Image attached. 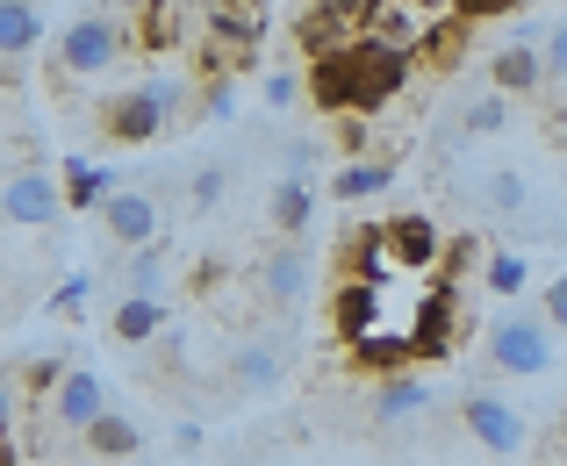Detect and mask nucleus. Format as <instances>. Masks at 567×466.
Returning a JSON list of instances; mask_svg holds the SVG:
<instances>
[{"mask_svg": "<svg viewBox=\"0 0 567 466\" xmlns=\"http://www.w3.org/2000/svg\"><path fill=\"white\" fill-rule=\"evenodd\" d=\"M410 72H416V51H395V43H374V37H346L338 51H323L309 65L302 94L323 115H360L367 123V115H381L410 86Z\"/></svg>", "mask_w": 567, "mask_h": 466, "instance_id": "f257e3e1", "label": "nucleus"}, {"mask_svg": "<svg viewBox=\"0 0 567 466\" xmlns=\"http://www.w3.org/2000/svg\"><path fill=\"white\" fill-rule=\"evenodd\" d=\"M181 115H194V108H187V80L152 72L144 86L101 101V137H109V144H152V137H166Z\"/></svg>", "mask_w": 567, "mask_h": 466, "instance_id": "f03ea898", "label": "nucleus"}, {"mask_svg": "<svg viewBox=\"0 0 567 466\" xmlns=\"http://www.w3.org/2000/svg\"><path fill=\"white\" fill-rule=\"evenodd\" d=\"M130 51V22L123 14H72L65 37H58V65L72 72V80H101V72H115V58Z\"/></svg>", "mask_w": 567, "mask_h": 466, "instance_id": "7ed1b4c3", "label": "nucleus"}, {"mask_svg": "<svg viewBox=\"0 0 567 466\" xmlns=\"http://www.w3.org/2000/svg\"><path fill=\"white\" fill-rule=\"evenodd\" d=\"M488 366L517 373V381L554 366V330H546V315H503V323L488 330Z\"/></svg>", "mask_w": 567, "mask_h": 466, "instance_id": "20e7f679", "label": "nucleus"}, {"mask_svg": "<svg viewBox=\"0 0 567 466\" xmlns=\"http://www.w3.org/2000/svg\"><path fill=\"white\" fill-rule=\"evenodd\" d=\"M65 216V187H58V173H8L0 179V222H14V230H51V222Z\"/></svg>", "mask_w": 567, "mask_h": 466, "instance_id": "39448f33", "label": "nucleus"}, {"mask_svg": "<svg viewBox=\"0 0 567 466\" xmlns=\"http://www.w3.org/2000/svg\"><path fill=\"white\" fill-rule=\"evenodd\" d=\"M158 222H166V208H158L152 187H115L109 201H101V230H109L115 251H144L158 245Z\"/></svg>", "mask_w": 567, "mask_h": 466, "instance_id": "423d86ee", "label": "nucleus"}, {"mask_svg": "<svg viewBox=\"0 0 567 466\" xmlns=\"http://www.w3.org/2000/svg\"><path fill=\"white\" fill-rule=\"evenodd\" d=\"M460 431H467L482 453H496V459H511V453H525V416L511 410L503 395H460Z\"/></svg>", "mask_w": 567, "mask_h": 466, "instance_id": "0eeeda50", "label": "nucleus"}, {"mask_svg": "<svg viewBox=\"0 0 567 466\" xmlns=\"http://www.w3.org/2000/svg\"><path fill=\"white\" fill-rule=\"evenodd\" d=\"M367 22V0H302V14H295V43L309 51V65H317L323 51H338L346 37H360Z\"/></svg>", "mask_w": 567, "mask_h": 466, "instance_id": "6e6552de", "label": "nucleus"}, {"mask_svg": "<svg viewBox=\"0 0 567 466\" xmlns=\"http://www.w3.org/2000/svg\"><path fill=\"white\" fill-rule=\"evenodd\" d=\"M43 416H51L58 431H86L94 416H109V381H101L94 366H65V381L51 387Z\"/></svg>", "mask_w": 567, "mask_h": 466, "instance_id": "1a4fd4ad", "label": "nucleus"}, {"mask_svg": "<svg viewBox=\"0 0 567 466\" xmlns=\"http://www.w3.org/2000/svg\"><path fill=\"white\" fill-rule=\"evenodd\" d=\"M381 245H388V266H402V273H431V266L445 259V237H439V222L431 216H395V222H381Z\"/></svg>", "mask_w": 567, "mask_h": 466, "instance_id": "9d476101", "label": "nucleus"}, {"mask_svg": "<svg viewBox=\"0 0 567 466\" xmlns=\"http://www.w3.org/2000/svg\"><path fill=\"white\" fill-rule=\"evenodd\" d=\"M259 294H266V302H280V309L302 302V294H309V251L302 245H274V259L259 266Z\"/></svg>", "mask_w": 567, "mask_h": 466, "instance_id": "9b49d317", "label": "nucleus"}, {"mask_svg": "<svg viewBox=\"0 0 567 466\" xmlns=\"http://www.w3.org/2000/svg\"><path fill=\"white\" fill-rule=\"evenodd\" d=\"M488 86H496L503 101H511V94H539V86H546L539 51H532V43H503V51L488 58Z\"/></svg>", "mask_w": 567, "mask_h": 466, "instance_id": "f8f14e48", "label": "nucleus"}, {"mask_svg": "<svg viewBox=\"0 0 567 466\" xmlns=\"http://www.w3.org/2000/svg\"><path fill=\"white\" fill-rule=\"evenodd\" d=\"M266 208H274V230L295 245V237L317 222V179H288V173H280V179H274V201H266Z\"/></svg>", "mask_w": 567, "mask_h": 466, "instance_id": "ddd939ff", "label": "nucleus"}, {"mask_svg": "<svg viewBox=\"0 0 567 466\" xmlns=\"http://www.w3.org/2000/svg\"><path fill=\"white\" fill-rule=\"evenodd\" d=\"M58 187H65V208H94L101 216V201H109L123 179H115L109 165H94V158H65L58 165Z\"/></svg>", "mask_w": 567, "mask_h": 466, "instance_id": "4468645a", "label": "nucleus"}, {"mask_svg": "<svg viewBox=\"0 0 567 466\" xmlns=\"http://www.w3.org/2000/svg\"><path fill=\"white\" fill-rule=\"evenodd\" d=\"M37 43H43L37 0H0V65H8V58H29Z\"/></svg>", "mask_w": 567, "mask_h": 466, "instance_id": "2eb2a0df", "label": "nucleus"}, {"mask_svg": "<svg viewBox=\"0 0 567 466\" xmlns=\"http://www.w3.org/2000/svg\"><path fill=\"white\" fill-rule=\"evenodd\" d=\"M381 187H395V158H346L338 179H331L338 201H374Z\"/></svg>", "mask_w": 567, "mask_h": 466, "instance_id": "dca6fc26", "label": "nucleus"}, {"mask_svg": "<svg viewBox=\"0 0 567 466\" xmlns=\"http://www.w3.org/2000/svg\"><path fill=\"white\" fill-rule=\"evenodd\" d=\"M280 344H245V352H230V387H245V395H266V387H280Z\"/></svg>", "mask_w": 567, "mask_h": 466, "instance_id": "f3484780", "label": "nucleus"}, {"mask_svg": "<svg viewBox=\"0 0 567 466\" xmlns=\"http://www.w3.org/2000/svg\"><path fill=\"white\" fill-rule=\"evenodd\" d=\"M80 438H86V453H94V459H130V453L144 445V431L130 424V416H115V410H109V416H94Z\"/></svg>", "mask_w": 567, "mask_h": 466, "instance_id": "a211bd4d", "label": "nucleus"}, {"mask_svg": "<svg viewBox=\"0 0 567 466\" xmlns=\"http://www.w3.org/2000/svg\"><path fill=\"white\" fill-rule=\"evenodd\" d=\"M158 330H166V302H144V294L115 302V338L123 344H152Z\"/></svg>", "mask_w": 567, "mask_h": 466, "instance_id": "6ab92c4d", "label": "nucleus"}, {"mask_svg": "<svg viewBox=\"0 0 567 466\" xmlns=\"http://www.w3.org/2000/svg\"><path fill=\"white\" fill-rule=\"evenodd\" d=\"M503 123H511V101L488 86V94H474L467 108H460V123H453V130H460V137H496Z\"/></svg>", "mask_w": 567, "mask_h": 466, "instance_id": "aec40b11", "label": "nucleus"}, {"mask_svg": "<svg viewBox=\"0 0 567 466\" xmlns=\"http://www.w3.org/2000/svg\"><path fill=\"white\" fill-rule=\"evenodd\" d=\"M424 402H431V387H424V381H388L381 395H374V416H381V424H410Z\"/></svg>", "mask_w": 567, "mask_h": 466, "instance_id": "412c9836", "label": "nucleus"}, {"mask_svg": "<svg viewBox=\"0 0 567 466\" xmlns=\"http://www.w3.org/2000/svg\"><path fill=\"white\" fill-rule=\"evenodd\" d=\"M158 288H166V245H144V251H130V294L158 302Z\"/></svg>", "mask_w": 567, "mask_h": 466, "instance_id": "4be33fe9", "label": "nucleus"}, {"mask_svg": "<svg viewBox=\"0 0 567 466\" xmlns=\"http://www.w3.org/2000/svg\"><path fill=\"white\" fill-rule=\"evenodd\" d=\"M202 101H194V123H223V115H237V80L230 72H202Z\"/></svg>", "mask_w": 567, "mask_h": 466, "instance_id": "5701e85b", "label": "nucleus"}, {"mask_svg": "<svg viewBox=\"0 0 567 466\" xmlns=\"http://www.w3.org/2000/svg\"><path fill=\"white\" fill-rule=\"evenodd\" d=\"M482 201L496 208V216H517V208L532 201V187H525V173H511V165H503V173H488V187H482Z\"/></svg>", "mask_w": 567, "mask_h": 466, "instance_id": "b1692460", "label": "nucleus"}, {"mask_svg": "<svg viewBox=\"0 0 567 466\" xmlns=\"http://www.w3.org/2000/svg\"><path fill=\"white\" fill-rule=\"evenodd\" d=\"M223 187H230V165H202L194 187H187V208H194V216H208V208L223 201Z\"/></svg>", "mask_w": 567, "mask_h": 466, "instance_id": "393cba45", "label": "nucleus"}, {"mask_svg": "<svg viewBox=\"0 0 567 466\" xmlns=\"http://www.w3.org/2000/svg\"><path fill=\"white\" fill-rule=\"evenodd\" d=\"M445 14H453V22H496V14H525V0H445Z\"/></svg>", "mask_w": 567, "mask_h": 466, "instance_id": "a878e982", "label": "nucleus"}, {"mask_svg": "<svg viewBox=\"0 0 567 466\" xmlns=\"http://www.w3.org/2000/svg\"><path fill=\"white\" fill-rule=\"evenodd\" d=\"M488 294H525V259H517V251H496V259H488Z\"/></svg>", "mask_w": 567, "mask_h": 466, "instance_id": "bb28decb", "label": "nucleus"}, {"mask_svg": "<svg viewBox=\"0 0 567 466\" xmlns=\"http://www.w3.org/2000/svg\"><path fill=\"white\" fill-rule=\"evenodd\" d=\"M539 72H546V80H567V22H554L539 37Z\"/></svg>", "mask_w": 567, "mask_h": 466, "instance_id": "cd10ccee", "label": "nucleus"}, {"mask_svg": "<svg viewBox=\"0 0 567 466\" xmlns=\"http://www.w3.org/2000/svg\"><path fill=\"white\" fill-rule=\"evenodd\" d=\"M302 101V72H266V108H295Z\"/></svg>", "mask_w": 567, "mask_h": 466, "instance_id": "c85d7f7f", "label": "nucleus"}, {"mask_svg": "<svg viewBox=\"0 0 567 466\" xmlns=\"http://www.w3.org/2000/svg\"><path fill=\"white\" fill-rule=\"evenodd\" d=\"M309 165H317V137H295L288 152H280V173L288 179H309Z\"/></svg>", "mask_w": 567, "mask_h": 466, "instance_id": "c756f323", "label": "nucleus"}, {"mask_svg": "<svg viewBox=\"0 0 567 466\" xmlns=\"http://www.w3.org/2000/svg\"><path fill=\"white\" fill-rule=\"evenodd\" d=\"M539 315H546V330H567V273L546 288V309H539Z\"/></svg>", "mask_w": 567, "mask_h": 466, "instance_id": "7c9ffc66", "label": "nucleus"}, {"mask_svg": "<svg viewBox=\"0 0 567 466\" xmlns=\"http://www.w3.org/2000/svg\"><path fill=\"white\" fill-rule=\"evenodd\" d=\"M86 288H94V280H86V273H72V280H58V294H51V302H58V309H80V302H86Z\"/></svg>", "mask_w": 567, "mask_h": 466, "instance_id": "2f4dec72", "label": "nucleus"}, {"mask_svg": "<svg viewBox=\"0 0 567 466\" xmlns=\"http://www.w3.org/2000/svg\"><path fill=\"white\" fill-rule=\"evenodd\" d=\"M8 424H14V373L0 366V438H8Z\"/></svg>", "mask_w": 567, "mask_h": 466, "instance_id": "473e14b6", "label": "nucleus"}, {"mask_svg": "<svg viewBox=\"0 0 567 466\" xmlns=\"http://www.w3.org/2000/svg\"><path fill=\"white\" fill-rule=\"evenodd\" d=\"M0 466H22V459H14V453H0Z\"/></svg>", "mask_w": 567, "mask_h": 466, "instance_id": "72a5a7b5", "label": "nucleus"}, {"mask_svg": "<svg viewBox=\"0 0 567 466\" xmlns=\"http://www.w3.org/2000/svg\"><path fill=\"white\" fill-rule=\"evenodd\" d=\"M560 445H567V410H560Z\"/></svg>", "mask_w": 567, "mask_h": 466, "instance_id": "f704fd0d", "label": "nucleus"}, {"mask_svg": "<svg viewBox=\"0 0 567 466\" xmlns=\"http://www.w3.org/2000/svg\"><path fill=\"white\" fill-rule=\"evenodd\" d=\"M0 86H8V72H0Z\"/></svg>", "mask_w": 567, "mask_h": 466, "instance_id": "c9c22d12", "label": "nucleus"}]
</instances>
